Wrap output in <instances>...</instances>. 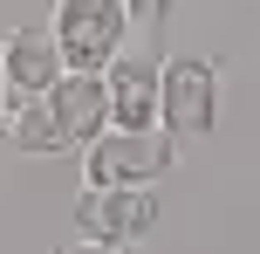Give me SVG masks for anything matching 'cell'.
<instances>
[{"label": "cell", "mask_w": 260, "mask_h": 254, "mask_svg": "<svg viewBox=\"0 0 260 254\" xmlns=\"http://www.w3.org/2000/svg\"><path fill=\"white\" fill-rule=\"evenodd\" d=\"M0 131L14 137L21 151H82L110 131V96L103 76H82V69H62L41 96H21L7 110Z\"/></svg>", "instance_id": "cell-1"}, {"label": "cell", "mask_w": 260, "mask_h": 254, "mask_svg": "<svg viewBox=\"0 0 260 254\" xmlns=\"http://www.w3.org/2000/svg\"><path fill=\"white\" fill-rule=\"evenodd\" d=\"M157 131H178L185 145L219 131V69L206 55L157 62Z\"/></svg>", "instance_id": "cell-2"}, {"label": "cell", "mask_w": 260, "mask_h": 254, "mask_svg": "<svg viewBox=\"0 0 260 254\" xmlns=\"http://www.w3.org/2000/svg\"><path fill=\"white\" fill-rule=\"evenodd\" d=\"M123 0H55V48H62V69H82V76H103L110 62L123 55Z\"/></svg>", "instance_id": "cell-3"}, {"label": "cell", "mask_w": 260, "mask_h": 254, "mask_svg": "<svg viewBox=\"0 0 260 254\" xmlns=\"http://www.w3.org/2000/svg\"><path fill=\"white\" fill-rule=\"evenodd\" d=\"M178 165V137L171 131H103L82 145V179L89 186H157Z\"/></svg>", "instance_id": "cell-4"}, {"label": "cell", "mask_w": 260, "mask_h": 254, "mask_svg": "<svg viewBox=\"0 0 260 254\" xmlns=\"http://www.w3.org/2000/svg\"><path fill=\"white\" fill-rule=\"evenodd\" d=\"M157 192L151 186H82L76 192V227L82 241H103V247H130L157 227Z\"/></svg>", "instance_id": "cell-5"}, {"label": "cell", "mask_w": 260, "mask_h": 254, "mask_svg": "<svg viewBox=\"0 0 260 254\" xmlns=\"http://www.w3.org/2000/svg\"><path fill=\"white\" fill-rule=\"evenodd\" d=\"M110 131H157V62L151 55H117L103 69Z\"/></svg>", "instance_id": "cell-6"}, {"label": "cell", "mask_w": 260, "mask_h": 254, "mask_svg": "<svg viewBox=\"0 0 260 254\" xmlns=\"http://www.w3.org/2000/svg\"><path fill=\"white\" fill-rule=\"evenodd\" d=\"M0 69H7V96L21 103V96H41L55 76H62V48H55L48 21H27L14 27L7 41H0Z\"/></svg>", "instance_id": "cell-7"}, {"label": "cell", "mask_w": 260, "mask_h": 254, "mask_svg": "<svg viewBox=\"0 0 260 254\" xmlns=\"http://www.w3.org/2000/svg\"><path fill=\"white\" fill-rule=\"evenodd\" d=\"M171 7H178V0H123V14H130L137 27H157V21H165Z\"/></svg>", "instance_id": "cell-8"}, {"label": "cell", "mask_w": 260, "mask_h": 254, "mask_svg": "<svg viewBox=\"0 0 260 254\" xmlns=\"http://www.w3.org/2000/svg\"><path fill=\"white\" fill-rule=\"evenodd\" d=\"M62 254H123V247H103V241H76V247H62Z\"/></svg>", "instance_id": "cell-9"}, {"label": "cell", "mask_w": 260, "mask_h": 254, "mask_svg": "<svg viewBox=\"0 0 260 254\" xmlns=\"http://www.w3.org/2000/svg\"><path fill=\"white\" fill-rule=\"evenodd\" d=\"M0 124H7V69H0Z\"/></svg>", "instance_id": "cell-10"}]
</instances>
